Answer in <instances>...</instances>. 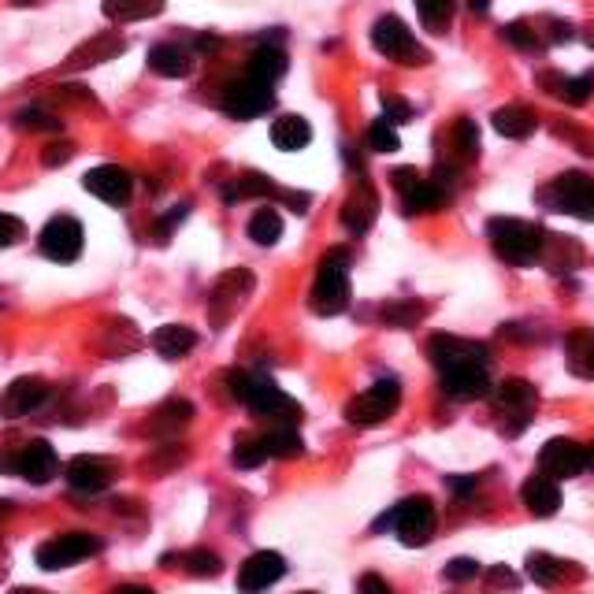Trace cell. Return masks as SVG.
I'll return each mask as SVG.
<instances>
[{
    "label": "cell",
    "mask_w": 594,
    "mask_h": 594,
    "mask_svg": "<svg viewBox=\"0 0 594 594\" xmlns=\"http://www.w3.org/2000/svg\"><path fill=\"white\" fill-rule=\"evenodd\" d=\"M227 383H231V394H235L249 413L268 416V421H279L287 427L301 421V405L282 391V386H276V379L260 372H231Z\"/></svg>",
    "instance_id": "6da1fadb"
},
{
    "label": "cell",
    "mask_w": 594,
    "mask_h": 594,
    "mask_svg": "<svg viewBox=\"0 0 594 594\" xmlns=\"http://www.w3.org/2000/svg\"><path fill=\"white\" fill-rule=\"evenodd\" d=\"M316 316H338L349 309V249H330L324 253L316 268L313 294H309Z\"/></svg>",
    "instance_id": "7a4b0ae2"
},
{
    "label": "cell",
    "mask_w": 594,
    "mask_h": 594,
    "mask_svg": "<svg viewBox=\"0 0 594 594\" xmlns=\"http://www.w3.org/2000/svg\"><path fill=\"white\" fill-rule=\"evenodd\" d=\"M486 235H491L494 253L513 268H528L542 257V231L531 227L528 220L498 216L486 223Z\"/></svg>",
    "instance_id": "3957f363"
},
{
    "label": "cell",
    "mask_w": 594,
    "mask_h": 594,
    "mask_svg": "<svg viewBox=\"0 0 594 594\" xmlns=\"http://www.w3.org/2000/svg\"><path fill=\"white\" fill-rule=\"evenodd\" d=\"M383 528H394L405 547H427L435 535V502L427 498V494H413V498H405L402 505H394L386 516H379L376 531Z\"/></svg>",
    "instance_id": "277c9868"
},
{
    "label": "cell",
    "mask_w": 594,
    "mask_h": 594,
    "mask_svg": "<svg viewBox=\"0 0 594 594\" xmlns=\"http://www.w3.org/2000/svg\"><path fill=\"white\" fill-rule=\"evenodd\" d=\"M539 201L550 212H564L576 220H594V179L583 171H564L550 182L547 190H539Z\"/></svg>",
    "instance_id": "5b68a950"
},
{
    "label": "cell",
    "mask_w": 594,
    "mask_h": 594,
    "mask_svg": "<svg viewBox=\"0 0 594 594\" xmlns=\"http://www.w3.org/2000/svg\"><path fill=\"white\" fill-rule=\"evenodd\" d=\"M220 109L231 115V120H257V115H265L276 109V90H271V82L265 79H253V75H238V79H231L223 86L220 93Z\"/></svg>",
    "instance_id": "8992f818"
},
{
    "label": "cell",
    "mask_w": 594,
    "mask_h": 594,
    "mask_svg": "<svg viewBox=\"0 0 594 594\" xmlns=\"http://www.w3.org/2000/svg\"><path fill=\"white\" fill-rule=\"evenodd\" d=\"M397 405H402V386H397V379H379V383H372L365 394H357L354 402L346 405V421L354 427H376L383 424L386 416H394Z\"/></svg>",
    "instance_id": "52a82bcc"
},
{
    "label": "cell",
    "mask_w": 594,
    "mask_h": 594,
    "mask_svg": "<svg viewBox=\"0 0 594 594\" xmlns=\"http://www.w3.org/2000/svg\"><path fill=\"white\" fill-rule=\"evenodd\" d=\"M494 394V408L502 416V432L505 435H520L524 427L531 424V413L539 405V391L528 383V379H505Z\"/></svg>",
    "instance_id": "ba28073f"
},
{
    "label": "cell",
    "mask_w": 594,
    "mask_h": 594,
    "mask_svg": "<svg viewBox=\"0 0 594 594\" xmlns=\"http://www.w3.org/2000/svg\"><path fill=\"white\" fill-rule=\"evenodd\" d=\"M101 550V539L90 531H64L56 535V539H48L37 547L34 561L42 564L45 572H60V569H71V564H79L86 558H93V553Z\"/></svg>",
    "instance_id": "9c48e42d"
},
{
    "label": "cell",
    "mask_w": 594,
    "mask_h": 594,
    "mask_svg": "<svg viewBox=\"0 0 594 594\" xmlns=\"http://www.w3.org/2000/svg\"><path fill=\"white\" fill-rule=\"evenodd\" d=\"M372 45L376 53H383L386 60H397V64H427V53L416 45L413 31L402 23L397 15H379L376 26H372Z\"/></svg>",
    "instance_id": "30bf717a"
},
{
    "label": "cell",
    "mask_w": 594,
    "mask_h": 594,
    "mask_svg": "<svg viewBox=\"0 0 594 594\" xmlns=\"http://www.w3.org/2000/svg\"><path fill=\"white\" fill-rule=\"evenodd\" d=\"M82 223L75 216H56L48 220L42 227V235H37V249L45 253L48 260H56V265H71V260L82 257Z\"/></svg>",
    "instance_id": "8fae6325"
},
{
    "label": "cell",
    "mask_w": 594,
    "mask_h": 594,
    "mask_svg": "<svg viewBox=\"0 0 594 594\" xmlns=\"http://www.w3.org/2000/svg\"><path fill=\"white\" fill-rule=\"evenodd\" d=\"M427 354H432V365L438 372H450V368H464V365H486V360H491V349L483 343L457 338V335H435L432 343H427Z\"/></svg>",
    "instance_id": "7c38bea8"
},
{
    "label": "cell",
    "mask_w": 594,
    "mask_h": 594,
    "mask_svg": "<svg viewBox=\"0 0 594 594\" xmlns=\"http://www.w3.org/2000/svg\"><path fill=\"white\" fill-rule=\"evenodd\" d=\"M253 290V276L246 268H235V271H227L220 282H216V290H212V305H209V320H212V327H227L231 320H235L238 313V305H242V298H246Z\"/></svg>",
    "instance_id": "4fadbf2b"
},
{
    "label": "cell",
    "mask_w": 594,
    "mask_h": 594,
    "mask_svg": "<svg viewBox=\"0 0 594 594\" xmlns=\"http://www.w3.org/2000/svg\"><path fill=\"white\" fill-rule=\"evenodd\" d=\"M48 402V383L42 376H19L15 383H8V391L0 394V416L4 421H23L34 408Z\"/></svg>",
    "instance_id": "5bb4252c"
},
{
    "label": "cell",
    "mask_w": 594,
    "mask_h": 594,
    "mask_svg": "<svg viewBox=\"0 0 594 594\" xmlns=\"http://www.w3.org/2000/svg\"><path fill=\"white\" fill-rule=\"evenodd\" d=\"M587 469V450L572 438H550L539 450V472H547L550 480H572Z\"/></svg>",
    "instance_id": "9a60e30c"
},
{
    "label": "cell",
    "mask_w": 594,
    "mask_h": 594,
    "mask_svg": "<svg viewBox=\"0 0 594 594\" xmlns=\"http://www.w3.org/2000/svg\"><path fill=\"white\" fill-rule=\"evenodd\" d=\"M115 461L109 457H93V453H82L75 457V461H67V483H71V491L79 494H101L109 491L115 483Z\"/></svg>",
    "instance_id": "2e32d148"
},
{
    "label": "cell",
    "mask_w": 594,
    "mask_h": 594,
    "mask_svg": "<svg viewBox=\"0 0 594 594\" xmlns=\"http://www.w3.org/2000/svg\"><path fill=\"white\" fill-rule=\"evenodd\" d=\"M82 187L104 204H126L134 193V179H131V171L120 168V164H101V168L86 171Z\"/></svg>",
    "instance_id": "e0dca14e"
},
{
    "label": "cell",
    "mask_w": 594,
    "mask_h": 594,
    "mask_svg": "<svg viewBox=\"0 0 594 594\" xmlns=\"http://www.w3.org/2000/svg\"><path fill=\"white\" fill-rule=\"evenodd\" d=\"M126 53V42L120 34H97L90 37V42H82L79 48H75L71 56L64 60V71H86V67H97V64H109L115 60V56Z\"/></svg>",
    "instance_id": "ac0fdd59"
},
{
    "label": "cell",
    "mask_w": 594,
    "mask_h": 594,
    "mask_svg": "<svg viewBox=\"0 0 594 594\" xmlns=\"http://www.w3.org/2000/svg\"><path fill=\"white\" fill-rule=\"evenodd\" d=\"M442 391L457 402H475V397H491V376L486 365H464L442 372Z\"/></svg>",
    "instance_id": "d6986e66"
},
{
    "label": "cell",
    "mask_w": 594,
    "mask_h": 594,
    "mask_svg": "<svg viewBox=\"0 0 594 594\" xmlns=\"http://www.w3.org/2000/svg\"><path fill=\"white\" fill-rule=\"evenodd\" d=\"M56 472H60V457H56V450L45 438H31V442L19 450V475H23L26 483H48Z\"/></svg>",
    "instance_id": "ffe728a7"
},
{
    "label": "cell",
    "mask_w": 594,
    "mask_h": 594,
    "mask_svg": "<svg viewBox=\"0 0 594 594\" xmlns=\"http://www.w3.org/2000/svg\"><path fill=\"white\" fill-rule=\"evenodd\" d=\"M282 576H287V561H282L276 550H260L242 564L238 587L242 591H268L271 583H279Z\"/></svg>",
    "instance_id": "44dd1931"
},
{
    "label": "cell",
    "mask_w": 594,
    "mask_h": 594,
    "mask_svg": "<svg viewBox=\"0 0 594 594\" xmlns=\"http://www.w3.org/2000/svg\"><path fill=\"white\" fill-rule=\"evenodd\" d=\"M379 216V198H376V190L368 187V182H360V187L349 193L346 204H343V223H346V231H354V235H365L368 227L376 223Z\"/></svg>",
    "instance_id": "7402d4cb"
},
{
    "label": "cell",
    "mask_w": 594,
    "mask_h": 594,
    "mask_svg": "<svg viewBox=\"0 0 594 594\" xmlns=\"http://www.w3.org/2000/svg\"><path fill=\"white\" fill-rule=\"evenodd\" d=\"M268 134H271V145L282 153H301L309 142H313V126H309L305 115H294V112L276 115Z\"/></svg>",
    "instance_id": "603a6c76"
},
{
    "label": "cell",
    "mask_w": 594,
    "mask_h": 594,
    "mask_svg": "<svg viewBox=\"0 0 594 594\" xmlns=\"http://www.w3.org/2000/svg\"><path fill=\"white\" fill-rule=\"evenodd\" d=\"M149 71L160 75V79H187V75L193 71V53L182 45H153L149 48Z\"/></svg>",
    "instance_id": "cb8c5ba5"
},
{
    "label": "cell",
    "mask_w": 594,
    "mask_h": 594,
    "mask_svg": "<svg viewBox=\"0 0 594 594\" xmlns=\"http://www.w3.org/2000/svg\"><path fill=\"white\" fill-rule=\"evenodd\" d=\"M520 498H524V505H528L531 516H553L561 509V486H558V480H550L547 472H539L524 483Z\"/></svg>",
    "instance_id": "d4e9b609"
},
{
    "label": "cell",
    "mask_w": 594,
    "mask_h": 594,
    "mask_svg": "<svg viewBox=\"0 0 594 594\" xmlns=\"http://www.w3.org/2000/svg\"><path fill=\"white\" fill-rule=\"evenodd\" d=\"M149 343L164 360H182L193 346H198V335H193V327H187V324H164L153 330Z\"/></svg>",
    "instance_id": "484cf974"
},
{
    "label": "cell",
    "mask_w": 594,
    "mask_h": 594,
    "mask_svg": "<svg viewBox=\"0 0 594 594\" xmlns=\"http://www.w3.org/2000/svg\"><path fill=\"white\" fill-rule=\"evenodd\" d=\"M494 131L502 134V138H513V142H524L535 134V126H539V120H535L531 109H524V104H505V109H498L491 115Z\"/></svg>",
    "instance_id": "4316f807"
},
{
    "label": "cell",
    "mask_w": 594,
    "mask_h": 594,
    "mask_svg": "<svg viewBox=\"0 0 594 594\" xmlns=\"http://www.w3.org/2000/svg\"><path fill=\"white\" fill-rule=\"evenodd\" d=\"M564 365H569L572 376L580 379H594V330H572L564 338Z\"/></svg>",
    "instance_id": "83f0119b"
},
{
    "label": "cell",
    "mask_w": 594,
    "mask_h": 594,
    "mask_svg": "<svg viewBox=\"0 0 594 594\" xmlns=\"http://www.w3.org/2000/svg\"><path fill=\"white\" fill-rule=\"evenodd\" d=\"M104 19L112 23H138V19H153L164 12V0H104Z\"/></svg>",
    "instance_id": "f1b7e54d"
},
{
    "label": "cell",
    "mask_w": 594,
    "mask_h": 594,
    "mask_svg": "<svg viewBox=\"0 0 594 594\" xmlns=\"http://www.w3.org/2000/svg\"><path fill=\"white\" fill-rule=\"evenodd\" d=\"M246 71L253 75V79H265V82L276 86V79H282V75H287V53H282V48H276V45H260L257 53L249 56Z\"/></svg>",
    "instance_id": "f546056e"
},
{
    "label": "cell",
    "mask_w": 594,
    "mask_h": 594,
    "mask_svg": "<svg viewBox=\"0 0 594 594\" xmlns=\"http://www.w3.org/2000/svg\"><path fill=\"white\" fill-rule=\"evenodd\" d=\"M402 198H405L408 212H438L446 204V190L438 187L435 179H421L413 190H405Z\"/></svg>",
    "instance_id": "4dcf8cb0"
},
{
    "label": "cell",
    "mask_w": 594,
    "mask_h": 594,
    "mask_svg": "<svg viewBox=\"0 0 594 594\" xmlns=\"http://www.w3.org/2000/svg\"><path fill=\"white\" fill-rule=\"evenodd\" d=\"M453 0H416V15L432 34H446V26L453 23Z\"/></svg>",
    "instance_id": "1f68e13d"
},
{
    "label": "cell",
    "mask_w": 594,
    "mask_h": 594,
    "mask_svg": "<svg viewBox=\"0 0 594 594\" xmlns=\"http://www.w3.org/2000/svg\"><path fill=\"white\" fill-rule=\"evenodd\" d=\"M528 576L539 587H558L564 580V561L553 558V553H528Z\"/></svg>",
    "instance_id": "d6a6232c"
},
{
    "label": "cell",
    "mask_w": 594,
    "mask_h": 594,
    "mask_svg": "<svg viewBox=\"0 0 594 594\" xmlns=\"http://www.w3.org/2000/svg\"><path fill=\"white\" fill-rule=\"evenodd\" d=\"M265 450H268V457H276V461H294V457L305 453V442H301L298 432L279 427V432L265 435Z\"/></svg>",
    "instance_id": "836d02e7"
},
{
    "label": "cell",
    "mask_w": 594,
    "mask_h": 594,
    "mask_svg": "<svg viewBox=\"0 0 594 594\" xmlns=\"http://www.w3.org/2000/svg\"><path fill=\"white\" fill-rule=\"evenodd\" d=\"M249 238L257 242V246H276L282 238V220L276 209H260L257 216L249 220Z\"/></svg>",
    "instance_id": "e575fe53"
},
{
    "label": "cell",
    "mask_w": 594,
    "mask_h": 594,
    "mask_svg": "<svg viewBox=\"0 0 594 594\" xmlns=\"http://www.w3.org/2000/svg\"><path fill=\"white\" fill-rule=\"evenodd\" d=\"M235 469H260V464L268 461V450H265V438H238V446H235Z\"/></svg>",
    "instance_id": "d590c367"
},
{
    "label": "cell",
    "mask_w": 594,
    "mask_h": 594,
    "mask_svg": "<svg viewBox=\"0 0 594 594\" xmlns=\"http://www.w3.org/2000/svg\"><path fill=\"white\" fill-rule=\"evenodd\" d=\"M502 37L509 42L513 48H520V53H535V48L542 45L539 31H531V23H524V19H516V23H505L502 26Z\"/></svg>",
    "instance_id": "8d00e7d4"
},
{
    "label": "cell",
    "mask_w": 594,
    "mask_h": 594,
    "mask_svg": "<svg viewBox=\"0 0 594 594\" xmlns=\"http://www.w3.org/2000/svg\"><path fill=\"white\" fill-rule=\"evenodd\" d=\"M591 93H594V75H576V79H561L553 97H561V101H569L580 109V104L591 101Z\"/></svg>",
    "instance_id": "74e56055"
},
{
    "label": "cell",
    "mask_w": 594,
    "mask_h": 594,
    "mask_svg": "<svg viewBox=\"0 0 594 594\" xmlns=\"http://www.w3.org/2000/svg\"><path fill=\"white\" fill-rule=\"evenodd\" d=\"M235 198H276V187H271L260 171H249V175H242L235 190H227V201H235Z\"/></svg>",
    "instance_id": "f35d334b"
},
{
    "label": "cell",
    "mask_w": 594,
    "mask_h": 594,
    "mask_svg": "<svg viewBox=\"0 0 594 594\" xmlns=\"http://www.w3.org/2000/svg\"><path fill=\"white\" fill-rule=\"evenodd\" d=\"M15 126L19 131H42V134H56L60 131V120H56L53 112H45V109H23L15 115Z\"/></svg>",
    "instance_id": "ab89813d"
},
{
    "label": "cell",
    "mask_w": 594,
    "mask_h": 594,
    "mask_svg": "<svg viewBox=\"0 0 594 594\" xmlns=\"http://www.w3.org/2000/svg\"><path fill=\"white\" fill-rule=\"evenodd\" d=\"M368 145H372L376 153H397L402 149V138H397L391 120H376L372 126H368Z\"/></svg>",
    "instance_id": "60d3db41"
},
{
    "label": "cell",
    "mask_w": 594,
    "mask_h": 594,
    "mask_svg": "<svg viewBox=\"0 0 594 594\" xmlns=\"http://www.w3.org/2000/svg\"><path fill=\"white\" fill-rule=\"evenodd\" d=\"M453 145L461 149L464 160H475V153H480V131H475L472 120H457V126H453Z\"/></svg>",
    "instance_id": "b9f144b4"
},
{
    "label": "cell",
    "mask_w": 594,
    "mask_h": 594,
    "mask_svg": "<svg viewBox=\"0 0 594 594\" xmlns=\"http://www.w3.org/2000/svg\"><path fill=\"white\" fill-rule=\"evenodd\" d=\"M421 316H424V305H416V301H397V305L383 309V320L391 327H413Z\"/></svg>",
    "instance_id": "7bdbcfd3"
},
{
    "label": "cell",
    "mask_w": 594,
    "mask_h": 594,
    "mask_svg": "<svg viewBox=\"0 0 594 594\" xmlns=\"http://www.w3.org/2000/svg\"><path fill=\"white\" fill-rule=\"evenodd\" d=\"M187 569L193 572V576H220L223 561L216 558V553H209V550H190L187 553Z\"/></svg>",
    "instance_id": "ee69618b"
},
{
    "label": "cell",
    "mask_w": 594,
    "mask_h": 594,
    "mask_svg": "<svg viewBox=\"0 0 594 594\" xmlns=\"http://www.w3.org/2000/svg\"><path fill=\"white\" fill-rule=\"evenodd\" d=\"M190 416H193V405L190 402H168V405H160L157 413H153V421L182 427V424H190Z\"/></svg>",
    "instance_id": "f6af8a7d"
},
{
    "label": "cell",
    "mask_w": 594,
    "mask_h": 594,
    "mask_svg": "<svg viewBox=\"0 0 594 594\" xmlns=\"http://www.w3.org/2000/svg\"><path fill=\"white\" fill-rule=\"evenodd\" d=\"M26 235V223L19 216H8V212H0V249L15 246L19 238Z\"/></svg>",
    "instance_id": "bcb514c9"
},
{
    "label": "cell",
    "mask_w": 594,
    "mask_h": 594,
    "mask_svg": "<svg viewBox=\"0 0 594 594\" xmlns=\"http://www.w3.org/2000/svg\"><path fill=\"white\" fill-rule=\"evenodd\" d=\"M383 120H391L394 126L397 123H408V120H413V104L402 101V97L383 93Z\"/></svg>",
    "instance_id": "7dc6e473"
},
{
    "label": "cell",
    "mask_w": 594,
    "mask_h": 594,
    "mask_svg": "<svg viewBox=\"0 0 594 594\" xmlns=\"http://www.w3.org/2000/svg\"><path fill=\"white\" fill-rule=\"evenodd\" d=\"M475 576H480V561H472V558H453L446 564V580H453V583H464Z\"/></svg>",
    "instance_id": "c3c4849f"
},
{
    "label": "cell",
    "mask_w": 594,
    "mask_h": 594,
    "mask_svg": "<svg viewBox=\"0 0 594 594\" xmlns=\"http://www.w3.org/2000/svg\"><path fill=\"white\" fill-rule=\"evenodd\" d=\"M75 157V145L71 142H56V145H48V149L42 153V164L45 168H60V164H67Z\"/></svg>",
    "instance_id": "681fc988"
},
{
    "label": "cell",
    "mask_w": 594,
    "mask_h": 594,
    "mask_svg": "<svg viewBox=\"0 0 594 594\" xmlns=\"http://www.w3.org/2000/svg\"><path fill=\"white\" fill-rule=\"evenodd\" d=\"M424 179V175L421 171H416V168H397L394 175H391V182H394V190H413L416 187V182H421Z\"/></svg>",
    "instance_id": "f907efd6"
},
{
    "label": "cell",
    "mask_w": 594,
    "mask_h": 594,
    "mask_svg": "<svg viewBox=\"0 0 594 594\" xmlns=\"http://www.w3.org/2000/svg\"><path fill=\"white\" fill-rule=\"evenodd\" d=\"M450 491L457 494V498H469V494L475 491V475H450Z\"/></svg>",
    "instance_id": "816d5d0a"
},
{
    "label": "cell",
    "mask_w": 594,
    "mask_h": 594,
    "mask_svg": "<svg viewBox=\"0 0 594 594\" xmlns=\"http://www.w3.org/2000/svg\"><path fill=\"white\" fill-rule=\"evenodd\" d=\"M0 472L19 475V450H0Z\"/></svg>",
    "instance_id": "f5cc1de1"
},
{
    "label": "cell",
    "mask_w": 594,
    "mask_h": 594,
    "mask_svg": "<svg viewBox=\"0 0 594 594\" xmlns=\"http://www.w3.org/2000/svg\"><path fill=\"white\" fill-rule=\"evenodd\" d=\"M486 580H491L494 587H516V576L509 569H491V572H486Z\"/></svg>",
    "instance_id": "db71d44e"
},
{
    "label": "cell",
    "mask_w": 594,
    "mask_h": 594,
    "mask_svg": "<svg viewBox=\"0 0 594 594\" xmlns=\"http://www.w3.org/2000/svg\"><path fill=\"white\" fill-rule=\"evenodd\" d=\"M360 591H379V594H386L391 587H386V580H379V576H365V580H360Z\"/></svg>",
    "instance_id": "11a10c76"
},
{
    "label": "cell",
    "mask_w": 594,
    "mask_h": 594,
    "mask_svg": "<svg viewBox=\"0 0 594 594\" xmlns=\"http://www.w3.org/2000/svg\"><path fill=\"white\" fill-rule=\"evenodd\" d=\"M469 8L475 15H486V12H491V0H469Z\"/></svg>",
    "instance_id": "9f6ffc18"
},
{
    "label": "cell",
    "mask_w": 594,
    "mask_h": 594,
    "mask_svg": "<svg viewBox=\"0 0 594 594\" xmlns=\"http://www.w3.org/2000/svg\"><path fill=\"white\" fill-rule=\"evenodd\" d=\"M8 513H12V502H4V498H0V520H4Z\"/></svg>",
    "instance_id": "6f0895ef"
},
{
    "label": "cell",
    "mask_w": 594,
    "mask_h": 594,
    "mask_svg": "<svg viewBox=\"0 0 594 594\" xmlns=\"http://www.w3.org/2000/svg\"><path fill=\"white\" fill-rule=\"evenodd\" d=\"M587 469H594V446H591V450H587Z\"/></svg>",
    "instance_id": "680465c9"
},
{
    "label": "cell",
    "mask_w": 594,
    "mask_h": 594,
    "mask_svg": "<svg viewBox=\"0 0 594 594\" xmlns=\"http://www.w3.org/2000/svg\"><path fill=\"white\" fill-rule=\"evenodd\" d=\"M12 4H23L26 8V4H37V0H12Z\"/></svg>",
    "instance_id": "91938a15"
}]
</instances>
